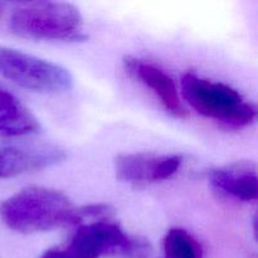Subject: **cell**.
<instances>
[{
  "instance_id": "obj_1",
  "label": "cell",
  "mask_w": 258,
  "mask_h": 258,
  "mask_svg": "<svg viewBox=\"0 0 258 258\" xmlns=\"http://www.w3.org/2000/svg\"><path fill=\"white\" fill-rule=\"evenodd\" d=\"M0 218L20 233L45 232L85 221L82 207H75L63 193L43 186H28L4 201Z\"/></svg>"
},
{
  "instance_id": "obj_2",
  "label": "cell",
  "mask_w": 258,
  "mask_h": 258,
  "mask_svg": "<svg viewBox=\"0 0 258 258\" xmlns=\"http://www.w3.org/2000/svg\"><path fill=\"white\" fill-rule=\"evenodd\" d=\"M181 93L197 112L226 127L242 128L256 120V106L224 83L212 82L194 73H185L181 78Z\"/></svg>"
},
{
  "instance_id": "obj_3",
  "label": "cell",
  "mask_w": 258,
  "mask_h": 258,
  "mask_svg": "<svg viewBox=\"0 0 258 258\" xmlns=\"http://www.w3.org/2000/svg\"><path fill=\"white\" fill-rule=\"evenodd\" d=\"M123 258H149L148 242L130 237L118 224L97 221L82 224L68 243L45 251L39 258H101L102 256Z\"/></svg>"
},
{
  "instance_id": "obj_4",
  "label": "cell",
  "mask_w": 258,
  "mask_h": 258,
  "mask_svg": "<svg viewBox=\"0 0 258 258\" xmlns=\"http://www.w3.org/2000/svg\"><path fill=\"white\" fill-rule=\"evenodd\" d=\"M9 27L14 34L28 39H86L82 15L70 3H22L12 12Z\"/></svg>"
},
{
  "instance_id": "obj_5",
  "label": "cell",
  "mask_w": 258,
  "mask_h": 258,
  "mask_svg": "<svg viewBox=\"0 0 258 258\" xmlns=\"http://www.w3.org/2000/svg\"><path fill=\"white\" fill-rule=\"evenodd\" d=\"M0 75L35 92H63L73 83L71 73L62 66L8 47H0Z\"/></svg>"
},
{
  "instance_id": "obj_6",
  "label": "cell",
  "mask_w": 258,
  "mask_h": 258,
  "mask_svg": "<svg viewBox=\"0 0 258 258\" xmlns=\"http://www.w3.org/2000/svg\"><path fill=\"white\" fill-rule=\"evenodd\" d=\"M183 164L180 155L120 154L115 159L116 176L125 183L148 184L170 179Z\"/></svg>"
},
{
  "instance_id": "obj_7",
  "label": "cell",
  "mask_w": 258,
  "mask_h": 258,
  "mask_svg": "<svg viewBox=\"0 0 258 258\" xmlns=\"http://www.w3.org/2000/svg\"><path fill=\"white\" fill-rule=\"evenodd\" d=\"M125 70L141 83L150 88L169 113L179 118L186 117L188 111L181 103L175 82L163 70L135 57L123 59Z\"/></svg>"
},
{
  "instance_id": "obj_8",
  "label": "cell",
  "mask_w": 258,
  "mask_h": 258,
  "mask_svg": "<svg viewBox=\"0 0 258 258\" xmlns=\"http://www.w3.org/2000/svg\"><path fill=\"white\" fill-rule=\"evenodd\" d=\"M64 159V153L55 148L0 149V179L13 178L28 171L55 165Z\"/></svg>"
},
{
  "instance_id": "obj_9",
  "label": "cell",
  "mask_w": 258,
  "mask_h": 258,
  "mask_svg": "<svg viewBox=\"0 0 258 258\" xmlns=\"http://www.w3.org/2000/svg\"><path fill=\"white\" fill-rule=\"evenodd\" d=\"M209 180L216 189L242 202H254L258 197L256 168L249 163H236L214 169Z\"/></svg>"
},
{
  "instance_id": "obj_10",
  "label": "cell",
  "mask_w": 258,
  "mask_h": 258,
  "mask_svg": "<svg viewBox=\"0 0 258 258\" xmlns=\"http://www.w3.org/2000/svg\"><path fill=\"white\" fill-rule=\"evenodd\" d=\"M39 130V122L22 102L0 87V135L23 136Z\"/></svg>"
},
{
  "instance_id": "obj_11",
  "label": "cell",
  "mask_w": 258,
  "mask_h": 258,
  "mask_svg": "<svg viewBox=\"0 0 258 258\" xmlns=\"http://www.w3.org/2000/svg\"><path fill=\"white\" fill-rule=\"evenodd\" d=\"M163 248L165 258H203L201 244L180 228H173L166 233Z\"/></svg>"
},
{
  "instance_id": "obj_12",
  "label": "cell",
  "mask_w": 258,
  "mask_h": 258,
  "mask_svg": "<svg viewBox=\"0 0 258 258\" xmlns=\"http://www.w3.org/2000/svg\"><path fill=\"white\" fill-rule=\"evenodd\" d=\"M4 7H5L4 3H0V15H2L3 13H4Z\"/></svg>"
}]
</instances>
